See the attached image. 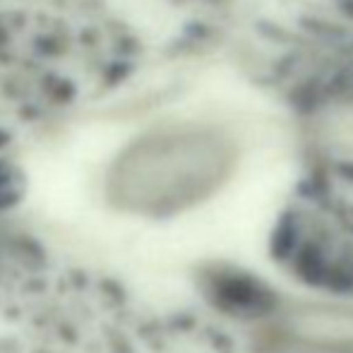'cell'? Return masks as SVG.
I'll list each match as a JSON object with an SVG mask.
<instances>
[{"instance_id":"1","label":"cell","mask_w":353,"mask_h":353,"mask_svg":"<svg viewBox=\"0 0 353 353\" xmlns=\"http://www.w3.org/2000/svg\"><path fill=\"white\" fill-rule=\"evenodd\" d=\"M159 312L108 272L0 228V353H163Z\"/></svg>"},{"instance_id":"2","label":"cell","mask_w":353,"mask_h":353,"mask_svg":"<svg viewBox=\"0 0 353 353\" xmlns=\"http://www.w3.org/2000/svg\"><path fill=\"white\" fill-rule=\"evenodd\" d=\"M272 252L293 279L353 298V188L298 197L276 226Z\"/></svg>"}]
</instances>
